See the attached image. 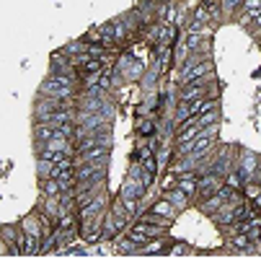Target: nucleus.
<instances>
[{"mask_svg": "<svg viewBox=\"0 0 261 259\" xmlns=\"http://www.w3.org/2000/svg\"><path fill=\"white\" fill-rule=\"evenodd\" d=\"M39 93H42V96H52V99L70 101V99H75V86H60L57 81L47 78V81L39 86Z\"/></svg>", "mask_w": 261, "mask_h": 259, "instance_id": "f257e3e1", "label": "nucleus"}, {"mask_svg": "<svg viewBox=\"0 0 261 259\" xmlns=\"http://www.w3.org/2000/svg\"><path fill=\"white\" fill-rule=\"evenodd\" d=\"M222 184H225V179H222L220 174H215V171H204V174H199V181H197V197H207V195L217 192Z\"/></svg>", "mask_w": 261, "mask_h": 259, "instance_id": "f03ea898", "label": "nucleus"}, {"mask_svg": "<svg viewBox=\"0 0 261 259\" xmlns=\"http://www.w3.org/2000/svg\"><path fill=\"white\" fill-rule=\"evenodd\" d=\"M210 96V83L204 81H192L181 86V93H178V101H202Z\"/></svg>", "mask_w": 261, "mask_h": 259, "instance_id": "7ed1b4c3", "label": "nucleus"}, {"mask_svg": "<svg viewBox=\"0 0 261 259\" xmlns=\"http://www.w3.org/2000/svg\"><path fill=\"white\" fill-rule=\"evenodd\" d=\"M124 226H127V220L117 218L114 213H106V215H103V233H101V241H114V239L122 233Z\"/></svg>", "mask_w": 261, "mask_h": 259, "instance_id": "20e7f679", "label": "nucleus"}, {"mask_svg": "<svg viewBox=\"0 0 261 259\" xmlns=\"http://www.w3.org/2000/svg\"><path fill=\"white\" fill-rule=\"evenodd\" d=\"M161 197H166L178 213H184L186 207H189V202H192V197L186 195L184 190H178V187H171V190H163V195Z\"/></svg>", "mask_w": 261, "mask_h": 259, "instance_id": "39448f33", "label": "nucleus"}, {"mask_svg": "<svg viewBox=\"0 0 261 259\" xmlns=\"http://www.w3.org/2000/svg\"><path fill=\"white\" fill-rule=\"evenodd\" d=\"M137 231H142L147 239H158V236H168V228L166 226H158L153 223V220H142V218H135V223H132Z\"/></svg>", "mask_w": 261, "mask_h": 259, "instance_id": "423d86ee", "label": "nucleus"}, {"mask_svg": "<svg viewBox=\"0 0 261 259\" xmlns=\"http://www.w3.org/2000/svg\"><path fill=\"white\" fill-rule=\"evenodd\" d=\"M222 205H225V197H222L220 192H212V195H207V197H199V202H197L199 213H204V215H212V213H217Z\"/></svg>", "mask_w": 261, "mask_h": 259, "instance_id": "0eeeda50", "label": "nucleus"}, {"mask_svg": "<svg viewBox=\"0 0 261 259\" xmlns=\"http://www.w3.org/2000/svg\"><path fill=\"white\" fill-rule=\"evenodd\" d=\"M147 213H153V215H158V218H166V220H176V215H178V210H176V207H173L166 197H161V200L150 202Z\"/></svg>", "mask_w": 261, "mask_h": 259, "instance_id": "6e6552de", "label": "nucleus"}, {"mask_svg": "<svg viewBox=\"0 0 261 259\" xmlns=\"http://www.w3.org/2000/svg\"><path fill=\"white\" fill-rule=\"evenodd\" d=\"M145 70H147V67H145V62L135 57V60H132L124 70H119V73H122V78H124V81H140V78L145 76Z\"/></svg>", "mask_w": 261, "mask_h": 259, "instance_id": "1a4fd4ad", "label": "nucleus"}, {"mask_svg": "<svg viewBox=\"0 0 261 259\" xmlns=\"http://www.w3.org/2000/svg\"><path fill=\"white\" fill-rule=\"evenodd\" d=\"M42 213L49 215L52 220H57L60 213H62V210H60V197H44V195H42Z\"/></svg>", "mask_w": 261, "mask_h": 259, "instance_id": "9d476101", "label": "nucleus"}, {"mask_svg": "<svg viewBox=\"0 0 261 259\" xmlns=\"http://www.w3.org/2000/svg\"><path fill=\"white\" fill-rule=\"evenodd\" d=\"M21 228L29 233V236H44V231H42V220L36 218V215H29V218H23V223H21Z\"/></svg>", "mask_w": 261, "mask_h": 259, "instance_id": "9b49d317", "label": "nucleus"}, {"mask_svg": "<svg viewBox=\"0 0 261 259\" xmlns=\"http://www.w3.org/2000/svg\"><path fill=\"white\" fill-rule=\"evenodd\" d=\"M129 26H127V21L124 18H117L114 21V36H111V39H114V44H122V42H127L129 39Z\"/></svg>", "mask_w": 261, "mask_h": 259, "instance_id": "f8f14e48", "label": "nucleus"}, {"mask_svg": "<svg viewBox=\"0 0 261 259\" xmlns=\"http://www.w3.org/2000/svg\"><path fill=\"white\" fill-rule=\"evenodd\" d=\"M42 195H44V197H60V195H62L60 181H57L55 176H44V179H42Z\"/></svg>", "mask_w": 261, "mask_h": 259, "instance_id": "ddd939ff", "label": "nucleus"}, {"mask_svg": "<svg viewBox=\"0 0 261 259\" xmlns=\"http://www.w3.org/2000/svg\"><path fill=\"white\" fill-rule=\"evenodd\" d=\"M52 135H55V127L49 122H34V137L39 143H47Z\"/></svg>", "mask_w": 261, "mask_h": 259, "instance_id": "4468645a", "label": "nucleus"}, {"mask_svg": "<svg viewBox=\"0 0 261 259\" xmlns=\"http://www.w3.org/2000/svg\"><path fill=\"white\" fill-rule=\"evenodd\" d=\"M49 73H72V62L67 57H62L60 52L52 55V65H49Z\"/></svg>", "mask_w": 261, "mask_h": 259, "instance_id": "2eb2a0df", "label": "nucleus"}, {"mask_svg": "<svg viewBox=\"0 0 261 259\" xmlns=\"http://www.w3.org/2000/svg\"><path fill=\"white\" fill-rule=\"evenodd\" d=\"M222 179H225V184H228V187H233V190H243V184H246V181H243V174H241L236 166H233L225 176H222Z\"/></svg>", "mask_w": 261, "mask_h": 259, "instance_id": "dca6fc26", "label": "nucleus"}, {"mask_svg": "<svg viewBox=\"0 0 261 259\" xmlns=\"http://www.w3.org/2000/svg\"><path fill=\"white\" fill-rule=\"evenodd\" d=\"M21 236V228L18 226H0V239H3L6 244H16Z\"/></svg>", "mask_w": 261, "mask_h": 259, "instance_id": "f3484780", "label": "nucleus"}, {"mask_svg": "<svg viewBox=\"0 0 261 259\" xmlns=\"http://www.w3.org/2000/svg\"><path fill=\"white\" fill-rule=\"evenodd\" d=\"M173 39H176V26L166 23L163 31H161V36H158V44H173Z\"/></svg>", "mask_w": 261, "mask_h": 259, "instance_id": "a211bd4d", "label": "nucleus"}, {"mask_svg": "<svg viewBox=\"0 0 261 259\" xmlns=\"http://www.w3.org/2000/svg\"><path fill=\"white\" fill-rule=\"evenodd\" d=\"M217 120H220V114H217V109H212V112H202V114H197V125H199V127L215 125Z\"/></svg>", "mask_w": 261, "mask_h": 259, "instance_id": "6ab92c4d", "label": "nucleus"}, {"mask_svg": "<svg viewBox=\"0 0 261 259\" xmlns=\"http://www.w3.org/2000/svg\"><path fill=\"white\" fill-rule=\"evenodd\" d=\"M52 166H55V163H49V161H44V158H36V171H39V179L52 176Z\"/></svg>", "mask_w": 261, "mask_h": 259, "instance_id": "aec40b11", "label": "nucleus"}, {"mask_svg": "<svg viewBox=\"0 0 261 259\" xmlns=\"http://www.w3.org/2000/svg\"><path fill=\"white\" fill-rule=\"evenodd\" d=\"M241 3L243 0H222V11H225V16H233L241 11Z\"/></svg>", "mask_w": 261, "mask_h": 259, "instance_id": "412c9836", "label": "nucleus"}, {"mask_svg": "<svg viewBox=\"0 0 261 259\" xmlns=\"http://www.w3.org/2000/svg\"><path fill=\"white\" fill-rule=\"evenodd\" d=\"M101 76H103V73H101V70H93V73H86V76H83V83H86V88H91V86H98V81H101Z\"/></svg>", "mask_w": 261, "mask_h": 259, "instance_id": "4be33fe9", "label": "nucleus"}, {"mask_svg": "<svg viewBox=\"0 0 261 259\" xmlns=\"http://www.w3.org/2000/svg\"><path fill=\"white\" fill-rule=\"evenodd\" d=\"M248 31L253 34V36H261V8L253 13V21H251V26H248Z\"/></svg>", "mask_w": 261, "mask_h": 259, "instance_id": "5701e85b", "label": "nucleus"}, {"mask_svg": "<svg viewBox=\"0 0 261 259\" xmlns=\"http://www.w3.org/2000/svg\"><path fill=\"white\" fill-rule=\"evenodd\" d=\"M140 166H142L145 171H153V174L158 171V163H155V156H147V158H142V163H140Z\"/></svg>", "mask_w": 261, "mask_h": 259, "instance_id": "b1692460", "label": "nucleus"}, {"mask_svg": "<svg viewBox=\"0 0 261 259\" xmlns=\"http://www.w3.org/2000/svg\"><path fill=\"white\" fill-rule=\"evenodd\" d=\"M140 132H142V135H155V122H153V120H145V122L140 125Z\"/></svg>", "mask_w": 261, "mask_h": 259, "instance_id": "393cba45", "label": "nucleus"}, {"mask_svg": "<svg viewBox=\"0 0 261 259\" xmlns=\"http://www.w3.org/2000/svg\"><path fill=\"white\" fill-rule=\"evenodd\" d=\"M171 187H176V174H173V171H168L166 179L161 181V190H171Z\"/></svg>", "mask_w": 261, "mask_h": 259, "instance_id": "a878e982", "label": "nucleus"}, {"mask_svg": "<svg viewBox=\"0 0 261 259\" xmlns=\"http://www.w3.org/2000/svg\"><path fill=\"white\" fill-rule=\"evenodd\" d=\"M261 8V0H243L241 3V11H258Z\"/></svg>", "mask_w": 261, "mask_h": 259, "instance_id": "bb28decb", "label": "nucleus"}, {"mask_svg": "<svg viewBox=\"0 0 261 259\" xmlns=\"http://www.w3.org/2000/svg\"><path fill=\"white\" fill-rule=\"evenodd\" d=\"M168 254H173V256H181V254H189V249H186L184 244H176V246H171V249H168Z\"/></svg>", "mask_w": 261, "mask_h": 259, "instance_id": "cd10ccee", "label": "nucleus"}]
</instances>
